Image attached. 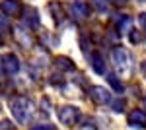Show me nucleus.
Returning <instances> with one entry per match:
<instances>
[{
  "instance_id": "nucleus-1",
  "label": "nucleus",
  "mask_w": 146,
  "mask_h": 130,
  "mask_svg": "<svg viewBox=\"0 0 146 130\" xmlns=\"http://www.w3.org/2000/svg\"><path fill=\"white\" fill-rule=\"evenodd\" d=\"M10 111H12L14 119L18 120V122L25 124L27 120H31L35 107H33V103L25 97V95H16V97L10 99Z\"/></svg>"
},
{
  "instance_id": "nucleus-2",
  "label": "nucleus",
  "mask_w": 146,
  "mask_h": 130,
  "mask_svg": "<svg viewBox=\"0 0 146 130\" xmlns=\"http://www.w3.org/2000/svg\"><path fill=\"white\" fill-rule=\"evenodd\" d=\"M111 62L119 76H123V78L131 76V72H133V56L125 47H115L111 51Z\"/></svg>"
},
{
  "instance_id": "nucleus-3",
  "label": "nucleus",
  "mask_w": 146,
  "mask_h": 130,
  "mask_svg": "<svg viewBox=\"0 0 146 130\" xmlns=\"http://www.w3.org/2000/svg\"><path fill=\"white\" fill-rule=\"evenodd\" d=\"M58 119H60V122L64 126H74V124H78V120H80V109L72 107V105H66V107H62L58 111Z\"/></svg>"
},
{
  "instance_id": "nucleus-4",
  "label": "nucleus",
  "mask_w": 146,
  "mask_h": 130,
  "mask_svg": "<svg viewBox=\"0 0 146 130\" xmlns=\"http://www.w3.org/2000/svg\"><path fill=\"white\" fill-rule=\"evenodd\" d=\"M90 97L94 99V103H98V105H111L113 103L111 93H109L105 87H101V86L90 87Z\"/></svg>"
},
{
  "instance_id": "nucleus-5",
  "label": "nucleus",
  "mask_w": 146,
  "mask_h": 130,
  "mask_svg": "<svg viewBox=\"0 0 146 130\" xmlns=\"http://www.w3.org/2000/svg\"><path fill=\"white\" fill-rule=\"evenodd\" d=\"M23 23L27 29H37L39 27V14L35 8H25L23 12Z\"/></svg>"
},
{
  "instance_id": "nucleus-6",
  "label": "nucleus",
  "mask_w": 146,
  "mask_h": 130,
  "mask_svg": "<svg viewBox=\"0 0 146 130\" xmlns=\"http://www.w3.org/2000/svg\"><path fill=\"white\" fill-rule=\"evenodd\" d=\"M2 66H4V72H8V74H18L20 72V62L14 54H4L2 56Z\"/></svg>"
},
{
  "instance_id": "nucleus-7",
  "label": "nucleus",
  "mask_w": 146,
  "mask_h": 130,
  "mask_svg": "<svg viewBox=\"0 0 146 130\" xmlns=\"http://www.w3.org/2000/svg\"><path fill=\"white\" fill-rule=\"evenodd\" d=\"M129 124L135 126V128H144L146 126V113L140 109H135L131 115H129Z\"/></svg>"
},
{
  "instance_id": "nucleus-8",
  "label": "nucleus",
  "mask_w": 146,
  "mask_h": 130,
  "mask_svg": "<svg viewBox=\"0 0 146 130\" xmlns=\"http://www.w3.org/2000/svg\"><path fill=\"white\" fill-rule=\"evenodd\" d=\"M14 35H16V39L20 41V45L25 47V49H29V47L33 45V37L25 31V27H16V29H14Z\"/></svg>"
},
{
  "instance_id": "nucleus-9",
  "label": "nucleus",
  "mask_w": 146,
  "mask_h": 130,
  "mask_svg": "<svg viewBox=\"0 0 146 130\" xmlns=\"http://www.w3.org/2000/svg\"><path fill=\"white\" fill-rule=\"evenodd\" d=\"M0 8H2V12H4L6 16H18L20 10H22V6H20L18 0H2Z\"/></svg>"
},
{
  "instance_id": "nucleus-10",
  "label": "nucleus",
  "mask_w": 146,
  "mask_h": 130,
  "mask_svg": "<svg viewBox=\"0 0 146 130\" xmlns=\"http://www.w3.org/2000/svg\"><path fill=\"white\" fill-rule=\"evenodd\" d=\"M72 14H74L78 20H86V18L90 16V6H88L86 2H82V0H76V2L72 4Z\"/></svg>"
},
{
  "instance_id": "nucleus-11",
  "label": "nucleus",
  "mask_w": 146,
  "mask_h": 130,
  "mask_svg": "<svg viewBox=\"0 0 146 130\" xmlns=\"http://www.w3.org/2000/svg\"><path fill=\"white\" fill-rule=\"evenodd\" d=\"M55 66H56V70H58L60 74L72 72V70H74V62H72L70 58H66V56H58V58L55 60Z\"/></svg>"
},
{
  "instance_id": "nucleus-12",
  "label": "nucleus",
  "mask_w": 146,
  "mask_h": 130,
  "mask_svg": "<svg viewBox=\"0 0 146 130\" xmlns=\"http://www.w3.org/2000/svg\"><path fill=\"white\" fill-rule=\"evenodd\" d=\"M90 60H92V68H94V72L103 76V74H105V62H103V56L96 53V54H92Z\"/></svg>"
},
{
  "instance_id": "nucleus-13",
  "label": "nucleus",
  "mask_w": 146,
  "mask_h": 130,
  "mask_svg": "<svg viewBox=\"0 0 146 130\" xmlns=\"http://www.w3.org/2000/svg\"><path fill=\"white\" fill-rule=\"evenodd\" d=\"M109 84L113 86V89H115L117 93H123V91H125L123 84H121V82H117V78H115V76H109Z\"/></svg>"
},
{
  "instance_id": "nucleus-14",
  "label": "nucleus",
  "mask_w": 146,
  "mask_h": 130,
  "mask_svg": "<svg viewBox=\"0 0 146 130\" xmlns=\"http://www.w3.org/2000/svg\"><path fill=\"white\" fill-rule=\"evenodd\" d=\"M0 130H16V126H14V122L4 119V120H0Z\"/></svg>"
},
{
  "instance_id": "nucleus-15",
  "label": "nucleus",
  "mask_w": 146,
  "mask_h": 130,
  "mask_svg": "<svg viewBox=\"0 0 146 130\" xmlns=\"http://www.w3.org/2000/svg\"><path fill=\"white\" fill-rule=\"evenodd\" d=\"M131 43H142V35H140V31H131Z\"/></svg>"
},
{
  "instance_id": "nucleus-16",
  "label": "nucleus",
  "mask_w": 146,
  "mask_h": 130,
  "mask_svg": "<svg viewBox=\"0 0 146 130\" xmlns=\"http://www.w3.org/2000/svg\"><path fill=\"white\" fill-rule=\"evenodd\" d=\"M62 82H64V80H62V74H60V72L55 74V76H51V84H53V86H56V84L62 86Z\"/></svg>"
},
{
  "instance_id": "nucleus-17",
  "label": "nucleus",
  "mask_w": 146,
  "mask_h": 130,
  "mask_svg": "<svg viewBox=\"0 0 146 130\" xmlns=\"http://www.w3.org/2000/svg\"><path fill=\"white\" fill-rule=\"evenodd\" d=\"M113 111H115V113H123V111H125V101H123V99H121V101H115Z\"/></svg>"
},
{
  "instance_id": "nucleus-18",
  "label": "nucleus",
  "mask_w": 146,
  "mask_h": 130,
  "mask_svg": "<svg viewBox=\"0 0 146 130\" xmlns=\"http://www.w3.org/2000/svg\"><path fill=\"white\" fill-rule=\"evenodd\" d=\"M138 23H140V29L146 33V14H140L138 16Z\"/></svg>"
},
{
  "instance_id": "nucleus-19",
  "label": "nucleus",
  "mask_w": 146,
  "mask_h": 130,
  "mask_svg": "<svg viewBox=\"0 0 146 130\" xmlns=\"http://www.w3.org/2000/svg\"><path fill=\"white\" fill-rule=\"evenodd\" d=\"M33 130H56V128L53 126V124H37Z\"/></svg>"
},
{
  "instance_id": "nucleus-20",
  "label": "nucleus",
  "mask_w": 146,
  "mask_h": 130,
  "mask_svg": "<svg viewBox=\"0 0 146 130\" xmlns=\"http://www.w3.org/2000/svg\"><path fill=\"white\" fill-rule=\"evenodd\" d=\"M96 6L100 8V12H107V2H103V0H96Z\"/></svg>"
},
{
  "instance_id": "nucleus-21",
  "label": "nucleus",
  "mask_w": 146,
  "mask_h": 130,
  "mask_svg": "<svg viewBox=\"0 0 146 130\" xmlns=\"http://www.w3.org/2000/svg\"><path fill=\"white\" fill-rule=\"evenodd\" d=\"M107 2H111V4H115V6H123V4H127L129 0H107Z\"/></svg>"
},
{
  "instance_id": "nucleus-22",
  "label": "nucleus",
  "mask_w": 146,
  "mask_h": 130,
  "mask_svg": "<svg viewBox=\"0 0 146 130\" xmlns=\"http://www.w3.org/2000/svg\"><path fill=\"white\" fill-rule=\"evenodd\" d=\"M142 72H144V76H146V60L142 62Z\"/></svg>"
},
{
  "instance_id": "nucleus-23",
  "label": "nucleus",
  "mask_w": 146,
  "mask_h": 130,
  "mask_svg": "<svg viewBox=\"0 0 146 130\" xmlns=\"http://www.w3.org/2000/svg\"><path fill=\"white\" fill-rule=\"evenodd\" d=\"M142 105H144V109H146V97H144V99H142Z\"/></svg>"
}]
</instances>
